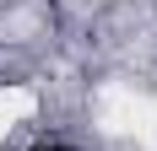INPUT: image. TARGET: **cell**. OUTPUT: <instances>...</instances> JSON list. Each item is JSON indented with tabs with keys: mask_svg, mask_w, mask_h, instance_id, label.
Listing matches in <instances>:
<instances>
[]
</instances>
